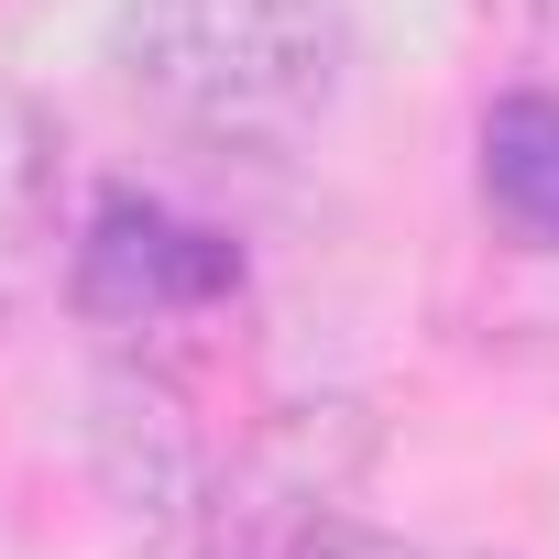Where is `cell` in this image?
Returning <instances> with one entry per match:
<instances>
[{
	"mask_svg": "<svg viewBox=\"0 0 559 559\" xmlns=\"http://www.w3.org/2000/svg\"><path fill=\"white\" fill-rule=\"evenodd\" d=\"M110 78L187 143L286 154L352 88V12L341 0H121Z\"/></svg>",
	"mask_w": 559,
	"mask_h": 559,
	"instance_id": "1",
	"label": "cell"
},
{
	"mask_svg": "<svg viewBox=\"0 0 559 559\" xmlns=\"http://www.w3.org/2000/svg\"><path fill=\"white\" fill-rule=\"evenodd\" d=\"M67 286L99 330H187V319H219L241 297V241L143 198V187H110L78 230Z\"/></svg>",
	"mask_w": 559,
	"mask_h": 559,
	"instance_id": "2",
	"label": "cell"
},
{
	"mask_svg": "<svg viewBox=\"0 0 559 559\" xmlns=\"http://www.w3.org/2000/svg\"><path fill=\"white\" fill-rule=\"evenodd\" d=\"M483 209L526 252H559V88H504L483 110Z\"/></svg>",
	"mask_w": 559,
	"mask_h": 559,
	"instance_id": "3",
	"label": "cell"
},
{
	"mask_svg": "<svg viewBox=\"0 0 559 559\" xmlns=\"http://www.w3.org/2000/svg\"><path fill=\"white\" fill-rule=\"evenodd\" d=\"M45 198H56V143L23 88H0V319L45 263Z\"/></svg>",
	"mask_w": 559,
	"mask_h": 559,
	"instance_id": "4",
	"label": "cell"
}]
</instances>
